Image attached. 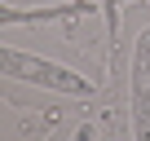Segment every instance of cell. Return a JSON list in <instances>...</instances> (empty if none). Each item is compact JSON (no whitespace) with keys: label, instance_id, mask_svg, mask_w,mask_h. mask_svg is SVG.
<instances>
[{"label":"cell","instance_id":"obj_3","mask_svg":"<svg viewBox=\"0 0 150 141\" xmlns=\"http://www.w3.org/2000/svg\"><path fill=\"white\" fill-rule=\"evenodd\" d=\"M71 141H97V132H93V123H80L71 132Z\"/></svg>","mask_w":150,"mask_h":141},{"label":"cell","instance_id":"obj_1","mask_svg":"<svg viewBox=\"0 0 150 141\" xmlns=\"http://www.w3.org/2000/svg\"><path fill=\"white\" fill-rule=\"evenodd\" d=\"M0 62H5V75H13V80H31V84H44V88H57V93H80V97L93 93V84L80 80L75 70L44 62V57H31V53H18L13 44L0 49Z\"/></svg>","mask_w":150,"mask_h":141},{"label":"cell","instance_id":"obj_2","mask_svg":"<svg viewBox=\"0 0 150 141\" xmlns=\"http://www.w3.org/2000/svg\"><path fill=\"white\" fill-rule=\"evenodd\" d=\"M132 141H150V31L132 44Z\"/></svg>","mask_w":150,"mask_h":141}]
</instances>
